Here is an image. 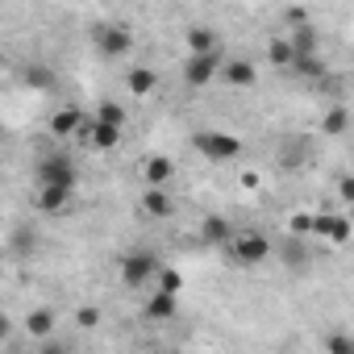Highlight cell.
Wrapping results in <instances>:
<instances>
[{"instance_id": "6da1fadb", "label": "cell", "mask_w": 354, "mask_h": 354, "mask_svg": "<svg viewBox=\"0 0 354 354\" xmlns=\"http://www.w3.org/2000/svg\"><path fill=\"white\" fill-rule=\"evenodd\" d=\"M192 146H196L209 162H234V158L242 154V142H238L234 133H221V129H201V133L192 138Z\"/></svg>"}, {"instance_id": "7a4b0ae2", "label": "cell", "mask_w": 354, "mask_h": 354, "mask_svg": "<svg viewBox=\"0 0 354 354\" xmlns=\"http://www.w3.org/2000/svg\"><path fill=\"white\" fill-rule=\"evenodd\" d=\"M230 254H234V263H238V267H259V263H267L271 242H267V234L246 230V234H238V238L230 242Z\"/></svg>"}, {"instance_id": "3957f363", "label": "cell", "mask_w": 354, "mask_h": 354, "mask_svg": "<svg viewBox=\"0 0 354 354\" xmlns=\"http://www.w3.org/2000/svg\"><path fill=\"white\" fill-rule=\"evenodd\" d=\"M38 180L42 188H75V167L67 154H46L38 162Z\"/></svg>"}, {"instance_id": "277c9868", "label": "cell", "mask_w": 354, "mask_h": 354, "mask_svg": "<svg viewBox=\"0 0 354 354\" xmlns=\"http://www.w3.org/2000/svg\"><path fill=\"white\" fill-rule=\"evenodd\" d=\"M150 275H162V267H158V254H154V250H138V254H129V259H125V267H121V279H125L129 288H142Z\"/></svg>"}, {"instance_id": "5b68a950", "label": "cell", "mask_w": 354, "mask_h": 354, "mask_svg": "<svg viewBox=\"0 0 354 354\" xmlns=\"http://www.w3.org/2000/svg\"><path fill=\"white\" fill-rule=\"evenodd\" d=\"M96 50L104 59H125L133 50V34L125 26H104V30H96Z\"/></svg>"}, {"instance_id": "8992f818", "label": "cell", "mask_w": 354, "mask_h": 354, "mask_svg": "<svg viewBox=\"0 0 354 354\" xmlns=\"http://www.w3.org/2000/svg\"><path fill=\"white\" fill-rule=\"evenodd\" d=\"M217 71H221V55H217V50H213V55H192V59L184 63V80H188L192 88H205Z\"/></svg>"}, {"instance_id": "52a82bcc", "label": "cell", "mask_w": 354, "mask_h": 354, "mask_svg": "<svg viewBox=\"0 0 354 354\" xmlns=\"http://www.w3.org/2000/svg\"><path fill=\"white\" fill-rule=\"evenodd\" d=\"M238 234H234V225L225 221V217H205L201 221V242H209V246H221V242H234Z\"/></svg>"}, {"instance_id": "ba28073f", "label": "cell", "mask_w": 354, "mask_h": 354, "mask_svg": "<svg viewBox=\"0 0 354 354\" xmlns=\"http://www.w3.org/2000/svg\"><path fill=\"white\" fill-rule=\"evenodd\" d=\"M221 75H225L230 84H238V88H250V84L259 80V71H254V63H250V59H230V63L221 67Z\"/></svg>"}, {"instance_id": "9c48e42d", "label": "cell", "mask_w": 354, "mask_h": 354, "mask_svg": "<svg viewBox=\"0 0 354 354\" xmlns=\"http://www.w3.org/2000/svg\"><path fill=\"white\" fill-rule=\"evenodd\" d=\"M308 158V142L304 138H288L279 150V171H300V162Z\"/></svg>"}, {"instance_id": "30bf717a", "label": "cell", "mask_w": 354, "mask_h": 354, "mask_svg": "<svg viewBox=\"0 0 354 354\" xmlns=\"http://www.w3.org/2000/svg\"><path fill=\"white\" fill-rule=\"evenodd\" d=\"M146 317H150V321H171V317H175V296L158 288V292L146 300Z\"/></svg>"}, {"instance_id": "8fae6325", "label": "cell", "mask_w": 354, "mask_h": 354, "mask_svg": "<svg viewBox=\"0 0 354 354\" xmlns=\"http://www.w3.org/2000/svg\"><path fill=\"white\" fill-rule=\"evenodd\" d=\"M142 209L150 213V217H171V196H167V188H146V196H142Z\"/></svg>"}, {"instance_id": "7c38bea8", "label": "cell", "mask_w": 354, "mask_h": 354, "mask_svg": "<svg viewBox=\"0 0 354 354\" xmlns=\"http://www.w3.org/2000/svg\"><path fill=\"white\" fill-rule=\"evenodd\" d=\"M313 230L325 234V238H333V242H346L350 238V221L346 217H313Z\"/></svg>"}, {"instance_id": "4fadbf2b", "label": "cell", "mask_w": 354, "mask_h": 354, "mask_svg": "<svg viewBox=\"0 0 354 354\" xmlns=\"http://www.w3.org/2000/svg\"><path fill=\"white\" fill-rule=\"evenodd\" d=\"M84 125V117H80V109H59L55 117H50V133H59V138H67V133H75Z\"/></svg>"}, {"instance_id": "5bb4252c", "label": "cell", "mask_w": 354, "mask_h": 354, "mask_svg": "<svg viewBox=\"0 0 354 354\" xmlns=\"http://www.w3.org/2000/svg\"><path fill=\"white\" fill-rule=\"evenodd\" d=\"M67 201H71V188H42L38 192V209L42 213H63Z\"/></svg>"}, {"instance_id": "9a60e30c", "label": "cell", "mask_w": 354, "mask_h": 354, "mask_svg": "<svg viewBox=\"0 0 354 354\" xmlns=\"http://www.w3.org/2000/svg\"><path fill=\"white\" fill-rule=\"evenodd\" d=\"M26 329H30L34 337H50V333H55V313H50V308H34V313L26 317Z\"/></svg>"}, {"instance_id": "2e32d148", "label": "cell", "mask_w": 354, "mask_h": 354, "mask_svg": "<svg viewBox=\"0 0 354 354\" xmlns=\"http://www.w3.org/2000/svg\"><path fill=\"white\" fill-rule=\"evenodd\" d=\"M292 50H296V59H308V55H317V34L308 30V26H300V30H292Z\"/></svg>"}, {"instance_id": "e0dca14e", "label": "cell", "mask_w": 354, "mask_h": 354, "mask_svg": "<svg viewBox=\"0 0 354 354\" xmlns=\"http://www.w3.org/2000/svg\"><path fill=\"white\" fill-rule=\"evenodd\" d=\"M267 59H271L275 67H292V63H296V50H292L288 38H271V42H267Z\"/></svg>"}, {"instance_id": "ac0fdd59", "label": "cell", "mask_w": 354, "mask_h": 354, "mask_svg": "<svg viewBox=\"0 0 354 354\" xmlns=\"http://www.w3.org/2000/svg\"><path fill=\"white\" fill-rule=\"evenodd\" d=\"M125 84H129V92H133V96H146V92L154 88V71H150V67H129Z\"/></svg>"}, {"instance_id": "d6986e66", "label": "cell", "mask_w": 354, "mask_h": 354, "mask_svg": "<svg viewBox=\"0 0 354 354\" xmlns=\"http://www.w3.org/2000/svg\"><path fill=\"white\" fill-rule=\"evenodd\" d=\"M117 142H121V129H117V125H104V121H96V125H92V146L113 150Z\"/></svg>"}, {"instance_id": "ffe728a7", "label": "cell", "mask_w": 354, "mask_h": 354, "mask_svg": "<svg viewBox=\"0 0 354 354\" xmlns=\"http://www.w3.org/2000/svg\"><path fill=\"white\" fill-rule=\"evenodd\" d=\"M325 350L329 354H354V333H346V329L325 333Z\"/></svg>"}, {"instance_id": "44dd1931", "label": "cell", "mask_w": 354, "mask_h": 354, "mask_svg": "<svg viewBox=\"0 0 354 354\" xmlns=\"http://www.w3.org/2000/svg\"><path fill=\"white\" fill-rule=\"evenodd\" d=\"M146 180H150V188H162L171 180V162L167 158H150L146 162Z\"/></svg>"}, {"instance_id": "7402d4cb", "label": "cell", "mask_w": 354, "mask_h": 354, "mask_svg": "<svg viewBox=\"0 0 354 354\" xmlns=\"http://www.w3.org/2000/svg\"><path fill=\"white\" fill-rule=\"evenodd\" d=\"M213 42H217L213 30H192V34H188V50H192V55H213Z\"/></svg>"}, {"instance_id": "603a6c76", "label": "cell", "mask_w": 354, "mask_h": 354, "mask_svg": "<svg viewBox=\"0 0 354 354\" xmlns=\"http://www.w3.org/2000/svg\"><path fill=\"white\" fill-rule=\"evenodd\" d=\"M283 263H288L292 271H300V267L308 263V250H304V246H300L296 238H288V242H283Z\"/></svg>"}, {"instance_id": "cb8c5ba5", "label": "cell", "mask_w": 354, "mask_h": 354, "mask_svg": "<svg viewBox=\"0 0 354 354\" xmlns=\"http://www.w3.org/2000/svg\"><path fill=\"white\" fill-rule=\"evenodd\" d=\"M346 125H350V113H346V109H329L325 121H321L325 133H346Z\"/></svg>"}, {"instance_id": "d4e9b609", "label": "cell", "mask_w": 354, "mask_h": 354, "mask_svg": "<svg viewBox=\"0 0 354 354\" xmlns=\"http://www.w3.org/2000/svg\"><path fill=\"white\" fill-rule=\"evenodd\" d=\"M292 71H300V75H308V80H321V75H325V63H321L317 55H308V59H296Z\"/></svg>"}, {"instance_id": "484cf974", "label": "cell", "mask_w": 354, "mask_h": 354, "mask_svg": "<svg viewBox=\"0 0 354 354\" xmlns=\"http://www.w3.org/2000/svg\"><path fill=\"white\" fill-rule=\"evenodd\" d=\"M26 84L38 88V92H46V88H55V75H50L46 67H30V71H26Z\"/></svg>"}, {"instance_id": "4316f807", "label": "cell", "mask_w": 354, "mask_h": 354, "mask_svg": "<svg viewBox=\"0 0 354 354\" xmlns=\"http://www.w3.org/2000/svg\"><path fill=\"white\" fill-rule=\"evenodd\" d=\"M96 121H104V125H117V129H121L125 113H121V104H113V100H109V104H100V117H96Z\"/></svg>"}, {"instance_id": "83f0119b", "label": "cell", "mask_w": 354, "mask_h": 354, "mask_svg": "<svg viewBox=\"0 0 354 354\" xmlns=\"http://www.w3.org/2000/svg\"><path fill=\"white\" fill-rule=\"evenodd\" d=\"M75 321H80L84 329H92V325H100V308H92V304H88V308H80V313H75Z\"/></svg>"}, {"instance_id": "f1b7e54d", "label": "cell", "mask_w": 354, "mask_h": 354, "mask_svg": "<svg viewBox=\"0 0 354 354\" xmlns=\"http://www.w3.org/2000/svg\"><path fill=\"white\" fill-rule=\"evenodd\" d=\"M337 196L346 205H354V175H342V180H337Z\"/></svg>"}, {"instance_id": "f546056e", "label": "cell", "mask_w": 354, "mask_h": 354, "mask_svg": "<svg viewBox=\"0 0 354 354\" xmlns=\"http://www.w3.org/2000/svg\"><path fill=\"white\" fill-rule=\"evenodd\" d=\"M158 283H162V292H171V296L180 292V275H175V271H162V275H158Z\"/></svg>"}, {"instance_id": "4dcf8cb0", "label": "cell", "mask_w": 354, "mask_h": 354, "mask_svg": "<svg viewBox=\"0 0 354 354\" xmlns=\"http://www.w3.org/2000/svg\"><path fill=\"white\" fill-rule=\"evenodd\" d=\"M42 354H71V346H63V342H46Z\"/></svg>"}]
</instances>
